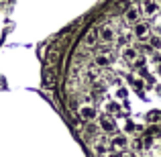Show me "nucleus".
Returning a JSON list of instances; mask_svg holds the SVG:
<instances>
[{"label": "nucleus", "instance_id": "nucleus-1", "mask_svg": "<svg viewBox=\"0 0 161 157\" xmlns=\"http://www.w3.org/2000/svg\"><path fill=\"white\" fill-rule=\"evenodd\" d=\"M116 41V29L112 25H102L98 27V45H110Z\"/></svg>", "mask_w": 161, "mask_h": 157}, {"label": "nucleus", "instance_id": "nucleus-2", "mask_svg": "<svg viewBox=\"0 0 161 157\" xmlns=\"http://www.w3.org/2000/svg\"><path fill=\"white\" fill-rule=\"evenodd\" d=\"M139 8H141V12L145 16H155L159 12L161 6H159L157 0H141V6H139Z\"/></svg>", "mask_w": 161, "mask_h": 157}, {"label": "nucleus", "instance_id": "nucleus-4", "mask_svg": "<svg viewBox=\"0 0 161 157\" xmlns=\"http://www.w3.org/2000/svg\"><path fill=\"white\" fill-rule=\"evenodd\" d=\"M133 33H135V37H137V39H147V37H149V25L139 20V23H135Z\"/></svg>", "mask_w": 161, "mask_h": 157}, {"label": "nucleus", "instance_id": "nucleus-5", "mask_svg": "<svg viewBox=\"0 0 161 157\" xmlns=\"http://www.w3.org/2000/svg\"><path fill=\"white\" fill-rule=\"evenodd\" d=\"M139 2H141V0H139Z\"/></svg>", "mask_w": 161, "mask_h": 157}, {"label": "nucleus", "instance_id": "nucleus-3", "mask_svg": "<svg viewBox=\"0 0 161 157\" xmlns=\"http://www.w3.org/2000/svg\"><path fill=\"white\" fill-rule=\"evenodd\" d=\"M139 16H141V8L139 6H129L125 12H122V19H125V23H129V25L139 23Z\"/></svg>", "mask_w": 161, "mask_h": 157}]
</instances>
